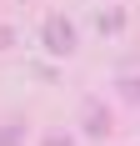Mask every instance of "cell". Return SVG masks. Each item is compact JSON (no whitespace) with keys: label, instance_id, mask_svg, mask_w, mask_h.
<instances>
[{"label":"cell","instance_id":"obj_1","mask_svg":"<svg viewBox=\"0 0 140 146\" xmlns=\"http://www.w3.org/2000/svg\"><path fill=\"white\" fill-rule=\"evenodd\" d=\"M40 40H45V50H50V56L70 60L75 50H80V30L70 25L65 15H45V25H40Z\"/></svg>","mask_w":140,"mask_h":146},{"label":"cell","instance_id":"obj_2","mask_svg":"<svg viewBox=\"0 0 140 146\" xmlns=\"http://www.w3.org/2000/svg\"><path fill=\"white\" fill-rule=\"evenodd\" d=\"M80 131H85V136H95V141H105V136L115 131L110 106L100 101V96H85V101H80Z\"/></svg>","mask_w":140,"mask_h":146},{"label":"cell","instance_id":"obj_3","mask_svg":"<svg viewBox=\"0 0 140 146\" xmlns=\"http://www.w3.org/2000/svg\"><path fill=\"white\" fill-rule=\"evenodd\" d=\"M25 136H30V121L25 116H5L0 121V146H25Z\"/></svg>","mask_w":140,"mask_h":146},{"label":"cell","instance_id":"obj_4","mask_svg":"<svg viewBox=\"0 0 140 146\" xmlns=\"http://www.w3.org/2000/svg\"><path fill=\"white\" fill-rule=\"evenodd\" d=\"M40 146H75V136H65V131H45Z\"/></svg>","mask_w":140,"mask_h":146},{"label":"cell","instance_id":"obj_5","mask_svg":"<svg viewBox=\"0 0 140 146\" xmlns=\"http://www.w3.org/2000/svg\"><path fill=\"white\" fill-rule=\"evenodd\" d=\"M120 91H125V101H140V76H125V81H120Z\"/></svg>","mask_w":140,"mask_h":146},{"label":"cell","instance_id":"obj_6","mask_svg":"<svg viewBox=\"0 0 140 146\" xmlns=\"http://www.w3.org/2000/svg\"><path fill=\"white\" fill-rule=\"evenodd\" d=\"M5 40H10V30H5V25H0V50H5Z\"/></svg>","mask_w":140,"mask_h":146}]
</instances>
